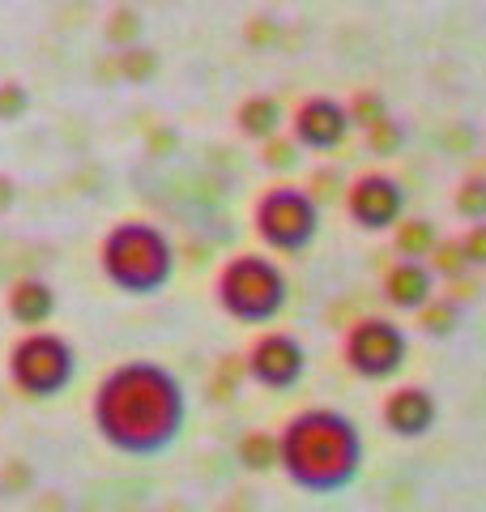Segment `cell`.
<instances>
[{"label": "cell", "mask_w": 486, "mask_h": 512, "mask_svg": "<svg viewBox=\"0 0 486 512\" xmlns=\"http://www.w3.org/2000/svg\"><path fill=\"white\" fill-rule=\"evenodd\" d=\"M90 419L107 448L124 457H158L184 436L188 393L171 367L154 359H128L99 380Z\"/></svg>", "instance_id": "obj_1"}, {"label": "cell", "mask_w": 486, "mask_h": 512, "mask_svg": "<svg viewBox=\"0 0 486 512\" xmlns=\"http://www.w3.org/2000/svg\"><path fill=\"white\" fill-rule=\"evenodd\" d=\"M367 444L359 423L342 410L312 406L290 414L278 431V470L307 495H342L359 483Z\"/></svg>", "instance_id": "obj_2"}, {"label": "cell", "mask_w": 486, "mask_h": 512, "mask_svg": "<svg viewBox=\"0 0 486 512\" xmlns=\"http://www.w3.org/2000/svg\"><path fill=\"white\" fill-rule=\"evenodd\" d=\"M99 269L103 278L124 295H162L175 278V244L167 231L145 218L116 222L99 244Z\"/></svg>", "instance_id": "obj_3"}, {"label": "cell", "mask_w": 486, "mask_h": 512, "mask_svg": "<svg viewBox=\"0 0 486 512\" xmlns=\"http://www.w3.org/2000/svg\"><path fill=\"white\" fill-rule=\"evenodd\" d=\"M214 303L239 325H273L290 303V278L273 256L239 252L218 269Z\"/></svg>", "instance_id": "obj_4"}, {"label": "cell", "mask_w": 486, "mask_h": 512, "mask_svg": "<svg viewBox=\"0 0 486 512\" xmlns=\"http://www.w3.org/2000/svg\"><path fill=\"white\" fill-rule=\"evenodd\" d=\"M5 372L9 384L26 397H60L69 384L77 380V350L69 338H60L52 329H26L18 342L9 346V359H5Z\"/></svg>", "instance_id": "obj_5"}, {"label": "cell", "mask_w": 486, "mask_h": 512, "mask_svg": "<svg viewBox=\"0 0 486 512\" xmlns=\"http://www.w3.org/2000/svg\"><path fill=\"white\" fill-rule=\"evenodd\" d=\"M252 231L269 252L299 256L320 235V201L299 184H273L252 205Z\"/></svg>", "instance_id": "obj_6"}, {"label": "cell", "mask_w": 486, "mask_h": 512, "mask_svg": "<svg viewBox=\"0 0 486 512\" xmlns=\"http://www.w3.org/2000/svg\"><path fill=\"white\" fill-rule=\"evenodd\" d=\"M342 363L350 367V376L367 384L397 380L401 367L410 363V338L388 316H359L342 338Z\"/></svg>", "instance_id": "obj_7"}, {"label": "cell", "mask_w": 486, "mask_h": 512, "mask_svg": "<svg viewBox=\"0 0 486 512\" xmlns=\"http://www.w3.org/2000/svg\"><path fill=\"white\" fill-rule=\"evenodd\" d=\"M243 372H248L252 384H261L269 393H290L307 376V350L295 333L265 329V333H256L248 355H243Z\"/></svg>", "instance_id": "obj_8"}, {"label": "cell", "mask_w": 486, "mask_h": 512, "mask_svg": "<svg viewBox=\"0 0 486 512\" xmlns=\"http://www.w3.org/2000/svg\"><path fill=\"white\" fill-rule=\"evenodd\" d=\"M405 205H410L405 184L388 171H367L359 180H350V188H346V218L371 235L393 231L405 218Z\"/></svg>", "instance_id": "obj_9"}, {"label": "cell", "mask_w": 486, "mask_h": 512, "mask_svg": "<svg viewBox=\"0 0 486 512\" xmlns=\"http://www.w3.org/2000/svg\"><path fill=\"white\" fill-rule=\"evenodd\" d=\"M354 133L350 107L333 94H307V99L290 111V137L299 141V150L312 154H333L346 146V137Z\"/></svg>", "instance_id": "obj_10"}, {"label": "cell", "mask_w": 486, "mask_h": 512, "mask_svg": "<svg viewBox=\"0 0 486 512\" xmlns=\"http://www.w3.org/2000/svg\"><path fill=\"white\" fill-rule=\"evenodd\" d=\"M380 419L388 427V436L423 440L435 431V423H440V402H435V393L427 389V384H401V389H393L384 397Z\"/></svg>", "instance_id": "obj_11"}, {"label": "cell", "mask_w": 486, "mask_h": 512, "mask_svg": "<svg viewBox=\"0 0 486 512\" xmlns=\"http://www.w3.org/2000/svg\"><path fill=\"white\" fill-rule=\"evenodd\" d=\"M435 269L427 261H414V256H401V261L384 274V303L401 316H418L435 299Z\"/></svg>", "instance_id": "obj_12"}, {"label": "cell", "mask_w": 486, "mask_h": 512, "mask_svg": "<svg viewBox=\"0 0 486 512\" xmlns=\"http://www.w3.org/2000/svg\"><path fill=\"white\" fill-rule=\"evenodd\" d=\"M5 312L13 316V325L39 329L56 316V286L47 278H18L5 291Z\"/></svg>", "instance_id": "obj_13"}, {"label": "cell", "mask_w": 486, "mask_h": 512, "mask_svg": "<svg viewBox=\"0 0 486 512\" xmlns=\"http://www.w3.org/2000/svg\"><path fill=\"white\" fill-rule=\"evenodd\" d=\"M282 124H286V107L273 94H248L235 107V128L248 141H269L273 133H282Z\"/></svg>", "instance_id": "obj_14"}, {"label": "cell", "mask_w": 486, "mask_h": 512, "mask_svg": "<svg viewBox=\"0 0 486 512\" xmlns=\"http://www.w3.org/2000/svg\"><path fill=\"white\" fill-rule=\"evenodd\" d=\"M235 457H239V466L252 474L278 470V436H273V431H248V436L239 440Z\"/></svg>", "instance_id": "obj_15"}, {"label": "cell", "mask_w": 486, "mask_h": 512, "mask_svg": "<svg viewBox=\"0 0 486 512\" xmlns=\"http://www.w3.org/2000/svg\"><path fill=\"white\" fill-rule=\"evenodd\" d=\"M435 244H440V239H435V227H431L427 218H401L397 227H393V248H397V256H414V261H427Z\"/></svg>", "instance_id": "obj_16"}, {"label": "cell", "mask_w": 486, "mask_h": 512, "mask_svg": "<svg viewBox=\"0 0 486 512\" xmlns=\"http://www.w3.org/2000/svg\"><path fill=\"white\" fill-rule=\"evenodd\" d=\"M461 303L448 299V295H435L423 312H418V329L427 333V338H452V333L461 329Z\"/></svg>", "instance_id": "obj_17"}, {"label": "cell", "mask_w": 486, "mask_h": 512, "mask_svg": "<svg viewBox=\"0 0 486 512\" xmlns=\"http://www.w3.org/2000/svg\"><path fill=\"white\" fill-rule=\"evenodd\" d=\"M116 73L124 77V82H133V86L150 82V77L158 73V52L154 47H145V43H128V47L116 52Z\"/></svg>", "instance_id": "obj_18"}, {"label": "cell", "mask_w": 486, "mask_h": 512, "mask_svg": "<svg viewBox=\"0 0 486 512\" xmlns=\"http://www.w3.org/2000/svg\"><path fill=\"white\" fill-rule=\"evenodd\" d=\"M452 210H457V218H465V222L486 218V175H469V180L457 184V192H452Z\"/></svg>", "instance_id": "obj_19"}, {"label": "cell", "mask_w": 486, "mask_h": 512, "mask_svg": "<svg viewBox=\"0 0 486 512\" xmlns=\"http://www.w3.org/2000/svg\"><path fill=\"white\" fill-rule=\"evenodd\" d=\"M363 137H367V150L380 154V158H393L405 146V128H401V120L393 116V111H388L384 120H376L371 128H363Z\"/></svg>", "instance_id": "obj_20"}, {"label": "cell", "mask_w": 486, "mask_h": 512, "mask_svg": "<svg viewBox=\"0 0 486 512\" xmlns=\"http://www.w3.org/2000/svg\"><path fill=\"white\" fill-rule=\"evenodd\" d=\"M350 107V120H354V128H371L376 120H384L388 116V99L380 90H359L354 99L346 103Z\"/></svg>", "instance_id": "obj_21"}, {"label": "cell", "mask_w": 486, "mask_h": 512, "mask_svg": "<svg viewBox=\"0 0 486 512\" xmlns=\"http://www.w3.org/2000/svg\"><path fill=\"white\" fill-rule=\"evenodd\" d=\"M431 269H435V278H457V274H465L469 261H465V252H461V239L435 244L431 248Z\"/></svg>", "instance_id": "obj_22"}, {"label": "cell", "mask_w": 486, "mask_h": 512, "mask_svg": "<svg viewBox=\"0 0 486 512\" xmlns=\"http://www.w3.org/2000/svg\"><path fill=\"white\" fill-rule=\"evenodd\" d=\"M30 111V90L22 82H0V124L26 120Z\"/></svg>", "instance_id": "obj_23"}, {"label": "cell", "mask_w": 486, "mask_h": 512, "mask_svg": "<svg viewBox=\"0 0 486 512\" xmlns=\"http://www.w3.org/2000/svg\"><path fill=\"white\" fill-rule=\"evenodd\" d=\"M261 146H265V154H261V163L265 167H273V171H282V167H295V158H299V141L295 137H278V133H273L269 141H261Z\"/></svg>", "instance_id": "obj_24"}, {"label": "cell", "mask_w": 486, "mask_h": 512, "mask_svg": "<svg viewBox=\"0 0 486 512\" xmlns=\"http://www.w3.org/2000/svg\"><path fill=\"white\" fill-rule=\"evenodd\" d=\"M141 35V18L133 9H116L111 13V22H107V39L116 43V47H128V43H137Z\"/></svg>", "instance_id": "obj_25"}, {"label": "cell", "mask_w": 486, "mask_h": 512, "mask_svg": "<svg viewBox=\"0 0 486 512\" xmlns=\"http://www.w3.org/2000/svg\"><path fill=\"white\" fill-rule=\"evenodd\" d=\"M461 252H465L469 265L486 269V218L482 222H469V231L461 235Z\"/></svg>", "instance_id": "obj_26"}, {"label": "cell", "mask_w": 486, "mask_h": 512, "mask_svg": "<svg viewBox=\"0 0 486 512\" xmlns=\"http://www.w3.org/2000/svg\"><path fill=\"white\" fill-rule=\"evenodd\" d=\"M278 35H282V26H278V18H269V13H261V18H252V22H248V30H243V39H248L252 47H269V43H278Z\"/></svg>", "instance_id": "obj_27"}, {"label": "cell", "mask_w": 486, "mask_h": 512, "mask_svg": "<svg viewBox=\"0 0 486 512\" xmlns=\"http://www.w3.org/2000/svg\"><path fill=\"white\" fill-rule=\"evenodd\" d=\"M13 201H18V184H13L9 175H0V214L13 210Z\"/></svg>", "instance_id": "obj_28"}]
</instances>
